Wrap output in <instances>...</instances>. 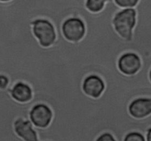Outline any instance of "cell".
Wrapping results in <instances>:
<instances>
[{
	"instance_id": "cell-12",
	"label": "cell",
	"mask_w": 151,
	"mask_h": 141,
	"mask_svg": "<svg viewBox=\"0 0 151 141\" xmlns=\"http://www.w3.org/2000/svg\"><path fill=\"white\" fill-rule=\"evenodd\" d=\"M139 0H114L115 3L122 8H135Z\"/></svg>"
},
{
	"instance_id": "cell-8",
	"label": "cell",
	"mask_w": 151,
	"mask_h": 141,
	"mask_svg": "<svg viewBox=\"0 0 151 141\" xmlns=\"http://www.w3.org/2000/svg\"><path fill=\"white\" fill-rule=\"evenodd\" d=\"M130 115L135 118H145L151 114V98L140 97L135 98L128 107Z\"/></svg>"
},
{
	"instance_id": "cell-16",
	"label": "cell",
	"mask_w": 151,
	"mask_h": 141,
	"mask_svg": "<svg viewBox=\"0 0 151 141\" xmlns=\"http://www.w3.org/2000/svg\"><path fill=\"white\" fill-rule=\"evenodd\" d=\"M146 140L147 141H151V127L147 132L146 135Z\"/></svg>"
},
{
	"instance_id": "cell-1",
	"label": "cell",
	"mask_w": 151,
	"mask_h": 141,
	"mask_svg": "<svg viewBox=\"0 0 151 141\" xmlns=\"http://www.w3.org/2000/svg\"><path fill=\"white\" fill-rule=\"evenodd\" d=\"M136 24V11L134 8H123L113 19L116 32L128 42L133 40V32Z\"/></svg>"
},
{
	"instance_id": "cell-9",
	"label": "cell",
	"mask_w": 151,
	"mask_h": 141,
	"mask_svg": "<svg viewBox=\"0 0 151 141\" xmlns=\"http://www.w3.org/2000/svg\"><path fill=\"white\" fill-rule=\"evenodd\" d=\"M11 95L15 101L20 103L30 101L33 97V91L30 86L24 82L19 81L11 90Z\"/></svg>"
},
{
	"instance_id": "cell-17",
	"label": "cell",
	"mask_w": 151,
	"mask_h": 141,
	"mask_svg": "<svg viewBox=\"0 0 151 141\" xmlns=\"http://www.w3.org/2000/svg\"><path fill=\"white\" fill-rule=\"evenodd\" d=\"M149 79H150V82H151V69H150V72H149Z\"/></svg>"
},
{
	"instance_id": "cell-15",
	"label": "cell",
	"mask_w": 151,
	"mask_h": 141,
	"mask_svg": "<svg viewBox=\"0 0 151 141\" xmlns=\"http://www.w3.org/2000/svg\"><path fill=\"white\" fill-rule=\"evenodd\" d=\"M45 4H46V0H42L41 8H40V19H44V13H45Z\"/></svg>"
},
{
	"instance_id": "cell-10",
	"label": "cell",
	"mask_w": 151,
	"mask_h": 141,
	"mask_svg": "<svg viewBox=\"0 0 151 141\" xmlns=\"http://www.w3.org/2000/svg\"><path fill=\"white\" fill-rule=\"evenodd\" d=\"M105 5L111 7H116L114 0H86L85 6L87 9L92 13H99L104 9Z\"/></svg>"
},
{
	"instance_id": "cell-7",
	"label": "cell",
	"mask_w": 151,
	"mask_h": 141,
	"mask_svg": "<svg viewBox=\"0 0 151 141\" xmlns=\"http://www.w3.org/2000/svg\"><path fill=\"white\" fill-rule=\"evenodd\" d=\"M30 119L19 117L14 121V127L16 134L24 141H39L38 135Z\"/></svg>"
},
{
	"instance_id": "cell-11",
	"label": "cell",
	"mask_w": 151,
	"mask_h": 141,
	"mask_svg": "<svg viewBox=\"0 0 151 141\" xmlns=\"http://www.w3.org/2000/svg\"><path fill=\"white\" fill-rule=\"evenodd\" d=\"M124 141H146V137L141 132H130L126 135Z\"/></svg>"
},
{
	"instance_id": "cell-2",
	"label": "cell",
	"mask_w": 151,
	"mask_h": 141,
	"mask_svg": "<svg viewBox=\"0 0 151 141\" xmlns=\"http://www.w3.org/2000/svg\"><path fill=\"white\" fill-rule=\"evenodd\" d=\"M33 33L43 47H49L56 40V32L53 24L45 19H37L31 24Z\"/></svg>"
},
{
	"instance_id": "cell-3",
	"label": "cell",
	"mask_w": 151,
	"mask_h": 141,
	"mask_svg": "<svg viewBox=\"0 0 151 141\" xmlns=\"http://www.w3.org/2000/svg\"><path fill=\"white\" fill-rule=\"evenodd\" d=\"M64 37L72 42H79L83 39L86 33V27L81 19L71 17L67 19L62 26Z\"/></svg>"
},
{
	"instance_id": "cell-5",
	"label": "cell",
	"mask_w": 151,
	"mask_h": 141,
	"mask_svg": "<svg viewBox=\"0 0 151 141\" xmlns=\"http://www.w3.org/2000/svg\"><path fill=\"white\" fill-rule=\"evenodd\" d=\"M142 67V60L138 54L133 52H127L119 57L118 68L126 75H133L137 73Z\"/></svg>"
},
{
	"instance_id": "cell-4",
	"label": "cell",
	"mask_w": 151,
	"mask_h": 141,
	"mask_svg": "<svg viewBox=\"0 0 151 141\" xmlns=\"http://www.w3.org/2000/svg\"><path fill=\"white\" fill-rule=\"evenodd\" d=\"M53 111L45 104H37L33 106L29 113V117L33 126L36 127H47L53 119Z\"/></svg>"
},
{
	"instance_id": "cell-18",
	"label": "cell",
	"mask_w": 151,
	"mask_h": 141,
	"mask_svg": "<svg viewBox=\"0 0 151 141\" xmlns=\"http://www.w3.org/2000/svg\"><path fill=\"white\" fill-rule=\"evenodd\" d=\"M1 2H9V1H11V0H0Z\"/></svg>"
},
{
	"instance_id": "cell-6",
	"label": "cell",
	"mask_w": 151,
	"mask_h": 141,
	"mask_svg": "<svg viewBox=\"0 0 151 141\" xmlns=\"http://www.w3.org/2000/svg\"><path fill=\"white\" fill-rule=\"evenodd\" d=\"M105 89V84L99 75L92 74L87 76L82 83V90L88 96L98 98L102 95Z\"/></svg>"
},
{
	"instance_id": "cell-14",
	"label": "cell",
	"mask_w": 151,
	"mask_h": 141,
	"mask_svg": "<svg viewBox=\"0 0 151 141\" xmlns=\"http://www.w3.org/2000/svg\"><path fill=\"white\" fill-rule=\"evenodd\" d=\"M96 141H116V139L110 132H104L99 136Z\"/></svg>"
},
{
	"instance_id": "cell-13",
	"label": "cell",
	"mask_w": 151,
	"mask_h": 141,
	"mask_svg": "<svg viewBox=\"0 0 151 141\" xmlns=\"http://www.w3.org/2000/svg\"><path fill=\"white\" fill-rule=\"evenodd\" d=\"M9 78L7 75H4V74H0V90H5V92H7L6 89L9 85Z\"/></svg>"
}]
</instances>
